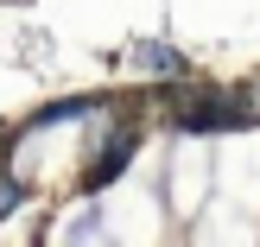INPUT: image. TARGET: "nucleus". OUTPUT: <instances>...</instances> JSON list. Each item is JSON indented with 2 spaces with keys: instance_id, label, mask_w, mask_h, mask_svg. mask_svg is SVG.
<instances>
[{
  "instance_id": "nucleus-1",
  "label": "nucleus",
  "mask_w": 260,
  "mask_h": 247,
  "mask_svg": "<svg viewBox=\"0 0 260 247\" xmlns=\"http://www.w3.org/2000/svg\"><path fill=\"white\" fill-rule=\"evenodd\" d=\"M165 121L184 127V133H229V127H248L241 114V89H178L165 101Z\"/></svg>"
},
{
  "instance_id": "nucleus-2",
  "label": "nucleus",
  "mask_w": 260,
  "mask_h": 247,
  "mask_svg": "<svg viewBox=\"0 0 260 247\" xmlns=\"http://www.w3.org/2000/svg\"><path fill=\"white\" fill-rule=\"evenodd\" d=\"M134 146H140V127H134V121H121V127H114V133H108V146H102L95 159H89V171H83V184H89V190H102V184H114V178L127 171V159H134Z\"/></svg>"
},
{
  "instance_id": "nucleus-3",
  "label": "nucleus",
  "mask_w": 260,
  "mask_h": 247,
  "mask_svg": "<svg viewBox=\"0 0 260 247\" xmlns=\"http://www.w3.org/2000/svg\"><path fill=\"white\" fill-rule=\"evenodd\" d=\"M134 57L152 63V76H184V57H178V51H165V45H134Z\"/></svg>"
},
{
  "instance_id": "nucleus-4",
  "label": "nucleus",
  "mask_w": 260,
  "mask_h": 247,
  "mask_svg": "<svg viewBox=\"0 0 260 247\" xmlns=\"http://www.w3.org/2000/svg\"><path fill=\"white\" fill-rule=\"evenodd\" d=\"M19 197H25V190H19V178H7V171H0V216H7V209H19Z\"/></svg>"
},
{
  "instance_id": "nucleus-5",
  "label": "nucleus",
  "mask_w": 260,
  "mask_h": 247,
  "mask_svg": "<svg viewBox=\"0 0 260 247\" xmlns=\"http://www.w3.org/2000/svg\"><path fill=\"white\" fill-rule=\"evenodd\" d=\"M241 114H248V127L260 121V83H248V89H241Z\"/></svg>"
}]
</instances>
